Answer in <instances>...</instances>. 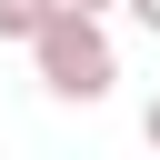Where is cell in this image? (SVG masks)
I'll use <instances>...</instances> for the list:
<instances>
[{
    "mask_svg": "<svg viewBox=\"0 0 160 160\" xmlns=\"http://www.w3.org/2000/svg\"><path fill=\"white\" fill-rule=\"evenodd\" d=\"M30 60H40V90L50 100H110V80H120V50H110V30H100V10H50L40 20V40H30Z\"/></svg>",
    "mask_w": 160,
    "mask_h": 160,
    "instance_id": "1",
    "label": "cell"
},
{
    "mask_svg": "<svg viewBox=\"0 0 160 160\" xmlns=\"http://www.w3.org/2000/svg\"><path fill=\"white\" fill-rule=\"evenodd\" d=\"M50 10H70V0H0V40H20V50H30Z\"/></svg>",
    "mask_w": 160,
    "mask_h": 160,
    "instance_id": "2",
    "label": "cell"
},
{
    "mask_svg": "<svg viewBox=\"0 0 160 160\" xmlns=\"http://www.w3.org/2000/svg\"><path fill=\"white\" fill-rule=\"evenodd\" d=\"M120 10H130V20H140V30L160 40V0H120Z\"/></svg>",
    "mask_w": 160,
    "mask_h": 160,
    "instance_id": "3",
    "label": "cell"
},
{
    "mask_svg": "<svg viewBox=\"0 0 160 160\" xmlns=\"http://www.w3.org/2000/svg\"><path fill=\"white\" fill-rule=\"evenodd\" d=\"M140 140H150V150H160V100H150V110H140Z\"/></svg>",
    "mask_w": 160,
    "mask_h": 160,
    "instance_id": "4",
    "label": "cell"
},
{
    "mask_svg": "<svg viewBox=\"0 0 160 160\" xmlns=\"http://www.w3.org/2000/svg\"><path fill=\"white\" fill-rule=\"evenodd\" d=\"M80 10H120V0H80Z\"/></svg>",
    "mask_w": 160,
    "mask_h": 160,
    "instance_id": "5",
    "label": "cell"
}]
</instances>
